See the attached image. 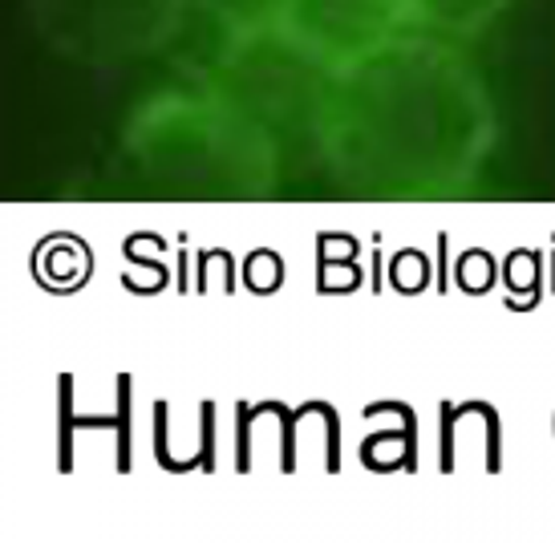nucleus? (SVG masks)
I'll use <instances>...</instances> for the list:
<instances>
[{
    "instance_id": "nucleus-3",
    "label": "nucleus",
    "mask_w": 555,
    "mask_h": 543,
    "mask_svg": "<svg viewBox=\"0 0 555 543\" xmlns=\"http://www.w3.org/2000/svg\"><path fill=\"white\" fill-rule=\"evenodd\" d=\"M195 0H25L37 41L62 62L109 69L167 49Z\"/></svg>"
},
{
    "instance_id": "nucleus-5",
    "label": "nucleus",
    "mask_w": 555,
    "mask_h": 543,
    "mask_svg": "<svg viewBox=\"0 0 555 543\" xmlns=\"http://www.w3.org/2000/svg\"><path fill=\"white\" fill-rule=\"evenodd\" d=\"M405 4H410V29L466 41L499 25L515 0H405Z\"/></svg>"
},
{
    "instance_id": "nucleus-2",
    "label": "nucleus",
    "mask_w": 555,
    "mask_h": 543,
    "mask_svg": "<svg viewBox=\"0 0 555 543\" xmlns=\"http://www.w3.org/2000/svg\"><path fill=\"white\" fill-rule=\"evenodd\" d=\"M118 171L158 199H263L280 179V139L256 109L203 78L130 109Z\"/></svg>"
},
{
    "instance_id": "nucleus-1",
    "label": "nucleus",
    "mask_w": 555,
    "mask_h": 543,
    "mask_svg": "<svg viewBox=\"0 0 555 543\" xmlns=\"http://www.w3.org/2000/svg\"><path fill=\"white\" fill-rule=\"evenodd\" d=\"M312 139L361 199H459L494 155V102L450 37L401 29L333 74Z\"/></svg>"
},
{
    "instance_id": "nucleus-4",
    "label": "nucleus",
    "mask_w": 555,
    "mask_h": 543,
    "mask_svg": "<svg viewBox=\"0 0 555 543\" xmlns=\"http://www.w3.org/2000/svg\"><path fill=\"white\" fill-rule=\"evenodd\" d=\"M288 29L340 69L357 53L410 29L405 0H300Z\"/></svg>"
},
{
    "instance_id": "nucleus-6",
    "label": "nucleus",
    "mask_w": 555,
    "mask_h": 543,
    "mask_svg": "<svg viewBox=\"0 0 555 543\" xmlns=\"http://www.w3.org/2000/svg\"><path fill=\"white\" fill-rule=\"evenodd\" d=\"M300 0H195L219 37H251V33L288 29Z\"/></svg>"
}]
</instances>
